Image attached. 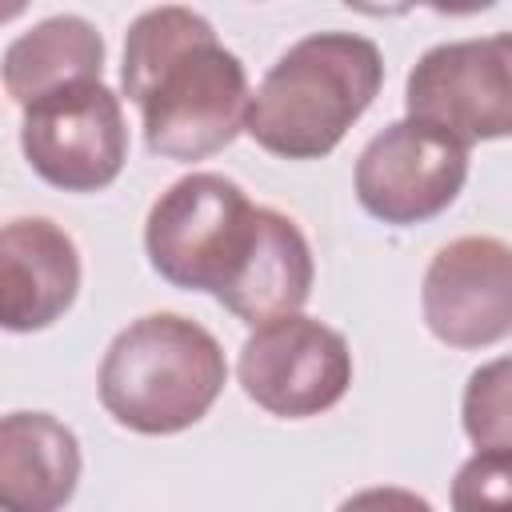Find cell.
Returning a JSON list of instances; mask_svg holds the SVG:
<instances>
[{
  "label": "cell",
  "mask_w": 512,
  "mask_h": 512,
  "mask_svg": "<svg viewBox=\"0 0 512 512\" xmlns=\"http://www.w3.org/2000/svg\"><path fill=\"white\" fill-rule=\"evenodd\" d=\"M120 88L140 108L144 144L164 160H204L244 132L248 72L212 24L180 4L148 8L124 36Z\"/></svg>",
  "instance_id": "cell-1"
},
{
  "label": "cell",
  "mask_w": 512,
  "mask_h": 512,
  "mask_svg": "<svg viewBox=\"0 0 512 512\" xmlns=\"http://www.w3.org/2000/svg\"><path fill=\"white\" fill-rule=\"evenodd\" d=\"M384 56L360 32H312L264 72L248 96L244 132L272 156L320 160L368 112Z\"/></svg>",
  "instance_id": "cell-2"
},
{
  "label": "cell",
  "mask_w": 512,
  "mask_h": 512,
  "mask_svg": "<svg viewBox=\"0 0 512 512\" xmlns=\"http://www.w3.org/2000/svg\"><path fill=\"white\" fill-rule=\"evenodd\" d=\"M224 380V348L204 324L180 312H152L116 332L100 360L96 392L120 428L172 436L208 416Z\"/></svg>",
  "instance_id": "cell-3"
},
{
  "label": "cell",
  "mask_w": 512,
  "mask_h": 512,
  "mask_svg": "<svg viewBox=\"0 0 512 512\" xmlns=\"http://www.w3.org/2000/svg\"><path fill=\"white\" fill-rule=\"evenodd\" d=\"M260 232V204L220 172H188L168 184L144 220L148 264L184 292L224 296Z\"/></svg>",
  "instance_id": "cell-4"
},
{
  "label": "cell",
  "mask_w": 512,
  "mask_h": 512,
  "mask_svg": "<svg viewBox=\"0 0 512 512\" xmlns=\"http://www.w3.org/2000/svg\"><path fill=\"white\" fill-rule=\"evenodd\" d=\"M20 148L32 172L52 188H108L128 160V124L120 96L104 80H80L32 100L24 108Z\"/></svg>",
  "instance_id": "cell-5"
},
{
  "label": "cell",
  "mask_w": 512,
  "mask_h": 512,
  "mask_svg": "<svg viewBox=\"0 0 512 512\" xmlns=\"http://www.w3.org/2000/svg\"><path fill=\"white\" fill-rule=\"evenodd\" d=\"M404 108L464 148L512 136V32L428 48L404 80Z\"/></svg>",
  "instance_id": "cell-6"
},
{
  "label": "cell",
  "mask_w": 512,
  "mask_h": 512,
  "mask_svg": "<svg viewBox=\"0 0 512 512\" xmlns=\"http://www.w3.org/2000/svg\"><path fill=\"white\" fill-rule=\"evenodd\" d=\"M236 376L244 396L264 412L280 420H308L344 400L352 384V352L336 328L292 312L252 328L240 348Z\"/></svg>",
  "instance_id": "cell-7"
},
{
  "label": "cell",
  "mask_w": 512,
  "mask_h": 512,
  "mask_svg": "<svg viewBox=\"0 0 512 512\" xmlns=\"http://www.w3.org/2000/svg\"><path fill=\"white\" fill-rule=\"evenodd\" d=\"M468 180V148L436 124L392 120L356 160V200L368 216L408 228L440 216Z\"/></svg>",
  "instance_id": "cell-8"
},
{
  "label": "cell",
  "mask_w": 512,
  "mask_h": 512,
  "mask_svg": "<svg viewBox=\"0 0 512 512\" xmlns=\"http://www.w3.org/2000/svg\"><path fill=\"white\" fill-rule=\"evenodd\" d=\"M420 312L448 348H488L512 336V244L496 236L448 240L424 272Z\"/></svg>",
  "instance_id": "cell-9"
},
{
  "label": "cell",
  "mask_w": 512,
  "mask_h": 512,
  "mask_svg": "<svg viewBox=\"0 0 512 512\" xmlns=\"http://www.w3.org/2000/svg\"><path fill=\"white\" fill-rule=\"evenodd\" d=\"M80 292L76 240L48 216H16L0 232V324L40 332L56 324Z\"/></svg>",
  "instance_id": "cell-10"
},
{
  "label": "cell",
  "mask_w": 512,
  "mask_h": 512,
  "mask_svg": "<svg viewBox=\"0 0 512 512\" xmlns=\"http://www.w3.org/2000/svg\"><path fill=\"white\" fill-rule=\"evenodd\" d=\"M80 484V440L52 412L0 420V508L60 512Z\"/></svg>",
  "instance_id": "cell-11"
},
{
  "label": "cell",
  "mask_w": 512,
  "mask_h": 512,
  "mask_svg": "<svg viewBox=\"0 0 512 512\" xmlns=\"http://www.w3.org/2000/svg\"><path fill=\"white\" fill-rule=\"evenodd\" d=\"M312 280H316V260L296 220L276 208H260V232L252 256L244 260L236 284L220 296V304L236 320L260 328L268 320L300 312L312 296Z\"/></svg>",
  "instance_id": "cell-12"
},
{
  "label": "cell",
  "mask_w": 512,
  "mask_h": 512,
  "mask_svg": "<svg viewBox=\"0 0 512 512\" xmlns=\"http://www.w3.org/2000/svg\"><path fill=\"white\" fill-rule=\"evenodd\" d=\"M4 92L28 108L32 100L80 84V80H100L104 72V40L96 32V24H88L84 16L60 12L48 16L40 24H32L28 32H20L8 48H4Z\"/></svg>",
  "instance_id": "cell-13"
},
{
  "label": "cell",
  "mask_w": 512,
  "mask_h": 512,
  "mask_svg": "<svg viewBox=\"0 0 512 512\" xmlns=\"http://www.w3.org/2000/svg\"><path fill=\"white\" fill-rule=\"evenodd\" d=\"M460 420L476 448H512V356H496L468 376Z\"/></svg>",
  "instance_id": "cell-14"
},
{
  "label": "cell",
  "mask_w": 512,
  "mask_h": 512,
  "mask_svg": "<svg viewBox=\"0 0 512 512\" xmlns=\"http://www.w3.org/2000/svg\"><path fill=\"white\" fill-rule=\"evenodd\" d=\"M452 512H512V448H476L456 468Z\"/></svg>",
  "instance_id": "cell-15"
},
{
  "label": "cell",
  "mask_w": 512,
  "mask_h": 512,
  "mask_svg": "<svg viewBox=\"0 0 512 512\" xmlns=\"http://www.w3.org/2000/svg\"><path fill=\"white\" fill-rule=\"evenodd\" d=\"M336 512H436L424 496H416L412 488H396V484H380V488H364L352 492Z\"/></svg>",
  "instance_id": "cell-16"
}]
</instances>
